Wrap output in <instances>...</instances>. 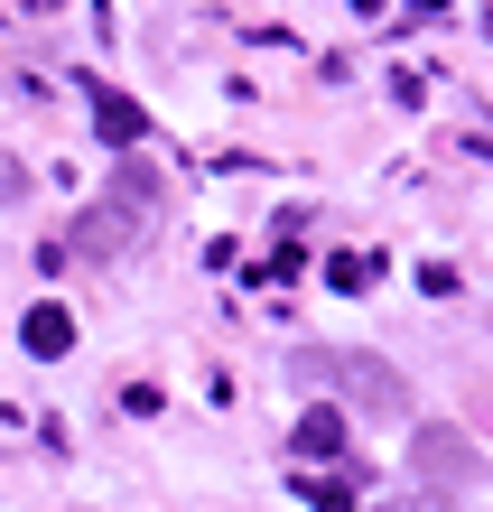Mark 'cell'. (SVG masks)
I'll return each instance as SVG.
<instances>
[{"instance_id":"cell-3","label":"cell","mask_w":493,"mask_h":512,"mask_svg":"<svg viewBox=\"0 0 493 512\" xmlns=\"http://www.w3.org/2000/svg\"><path fill=\"white\" fill-rule=\"evenodd\" d=\"M410 475H428L438 494H475L484 457H475V438H466V429H447V419H419V429H410Z\"/></svg>"},{"instance_id":"cell-10","label":"cell","mask_w":493,"mask_h":512,"mask_svg":"<svg viewBox=\"0 0 493 512\" xmlns=\"http://www.w3.org/2000/svg\"><path fill=\"white\" fill-rule=\"evenodd\" d=\"M466 410H475V429H493V382H466Z\"/></svg>"},{"instance_id":"cell-13","label":"cell","mask_w":493,"mask_h":512,"mask_svg":"<svg viewBox=\"0 0 493 512\" xmlns=\"http://www.w3.org/2000/svg\"><path fill=\"white\" fill-rule=\"evenodd\" d=\"M345 10H373V0H345Z\"/></svg>"},{"instance_id":"cell-6","label":"cell","mask_w":493,"mask_h":512,"mask_svg":"<svg viewBox=\"0 0 493 512\" xmlns=\"http://www.w3.org/2000/svg\"><path fill=\"white\" fill-rule=\"evenodd\" d=\"M19 345L38 354V364H66V354H75V317L56 308V298H38V308L19 317Z\"/></svg>"},{"instance_id":"cell-7","label":"cell","mask_w":493,"mask_h":512,"mask_svg":"<svg viewBox=\"0 0 493 512\" xmlns=\"http://www.w3.org/2000/svg\"><path fill=\"white\" fill-rule=\"evenodd\" d=\"M307 512H363V466L345 457V466H335V475H307Z\"/></svg>"},{"instance_id":"cell-8","label":"cell","mask_w":493,"mask_h":512,"mask_svg":"<svg viewBox=\"0 0 493 512\" xmlns=\"http://www.w3.org/2000/svg\"><path fill=\"white\" fill-rule=\"evenodd\" d=\"M373 280H382V261H373V252H335V261H326V289H345V298H363Z\"/></svg>"},{"instance_id":"cell-9","label":"cell","mask_w":493,"mask_h":512,"mask_svg":"<svg viewBox=\"0 0 493 512\" xmlns=\"http://www.w3.org/2000/svg\"><path fill=\"white\" fill-rule=\"evenodd\" d=\"M28 196V159H10V149H0V205H19Z\"/></svg>"},{"instance_id":"cell-4","label":"cell","mask_w":493,"mask_h":512,"mask_svg":"<svg viewBox=\"0 0 493 512\" xmlns=\"http://www.w3.org/2000/svg\"><path fill=\"white\" fill-rule=\"evenodd\" d=\"M84 103H94V131L112 140V149H140L149 140V112L121 94V84H103V75H84Z\"/></svg>"},{"instance_id":"cell-1","label":"cell","mask_w":493,"mask_h":512,"mask_svg":"<svg viewBox=\"0 0 493 512\" xmlns=\"http://www.w3.org/2000/svg\"><path fill=\"white\" fill-rule=\"evenodd\" d=\"M159 224V168L140 159V149H121V168H112V187L75 215V233H66V252H84V261H121L140 243V233Z\"/></svg>"},{"instance_id":"cell-14","label":"cell","mask_w":493,"mask_h":512,"mask_svg":"<svg viewBox=\"0 0 493 512\" xmlns=\"http://www.w3.org/2000/svg\"><path fill=\"white\" fill-rule=\"evenodd\" d=\"M38 10H56V0H38Z\"/></svg>"},{"instance_id":"cell-11","label":"cell","mask_w":493,"mask_h":512,"mask_svg":"<svg viewBox=\"0 0 493 512\" xmlns=\"http://www.w3.org/2000/svg\"><path fill=\"white\" fill-rule=\"evenodd\" d=\"M410 10H419V19H438V10H447V0H410Z\"/></svg>"},{"instance_id":"cell-12","label":"cell","mask_w":493,"mask_h":512,"mask_svg":"<svg viewBox=\"0 0 493 512\" xmlns=\"http://www.w3.org/2000/svg\"><path fill=\"white\" fill-rule=\"evenodd\" d=\"M484 38H493V0H484Z\"/></svg>"},{"instance_id":"cell-5","label":"cell","mask_w":493,"mask_h":512,"mask_svg":"<svg viewBox=\"0 0 493 512\" xmlns=\"http://www.w3.org/2000/svg\"><path fill=\"white\" fill-rule=\"evenodd\" d=\"M289 447H298L307 466H335V457H354V419L335 410V401H317V410H307L298 429H289Z\"/></svg>"},{"instance_id":"cell-2","label":"cell","mask_w":493,"mask_h":512,"mask_svg":"<svg viewBox=\"0 0 493 512\" xmlns=\"http://www.w3.org/2000/svg\"><path fill=\"white\" fill-rule=\"evenodd\" d=\"M298 382L345 391L363 419H410V382H400L382 354H326V345H307V354H298Z\"/></svg>"}]
</instances>
